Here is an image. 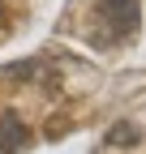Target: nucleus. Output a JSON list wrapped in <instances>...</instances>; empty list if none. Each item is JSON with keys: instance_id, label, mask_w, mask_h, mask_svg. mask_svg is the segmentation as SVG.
<instances>
[{"instance_id": "3", "label": "nucleus", "mask_w": 146, "mask_h": 154, "mask_svg": "<svg viewBox=\"0 0 146 154\" xmlns=\"http://www.w3.org/2000/svg\"><path fill=\"white\" fill-rule=\"evenodd\" d=\"M112 141H138V128H133V124H116Z\"/></svg>"}, {"instance_id": "1", "label": "nucleus", "mask_w": 146, "mask_h": 154, "mask_svg": "<svg viewBox=\"0 0 146 154\" xmlns=\"http://www.w3.org/2000/svg\"><path fill=\"white\" fill-rule=\"evenodd\" d=\"M138 17H142V9H138V0H99L95 5V22L107 30V38H129L133 30H138Z\"/></svg>"}, {"instance_id": "2", "label": "nucleus", "mask_w": 146, "mask_h": 154, "mask_svg": "<svg viewBox=\"0 0 146 154\" xmlns=\"http://www.w3.org/2000/svg\"><path fill=\"white\" fill-rule=\"evenodd\" d=\"M26 146V128L17 111H0V154H17Z\"/></svg>"}]
</instances>
